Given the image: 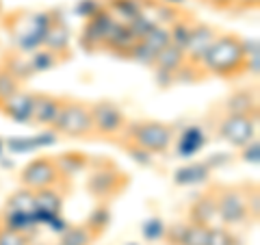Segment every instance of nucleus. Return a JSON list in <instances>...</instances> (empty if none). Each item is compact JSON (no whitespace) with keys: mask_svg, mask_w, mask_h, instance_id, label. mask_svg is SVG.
<instances>
[{"mask_svg":"<svg viewBox=\"0 0 260 245\" xmlns=\"http://www.w3.org/2000/svg\"><path fill=\"white\" fill-rule=\"evenodd\" d=\"M200 65L204 68L208 76H217L223 80L245 74V52H243L241 37L237 33L217 35Z\"/></svg>","mask_w":260,"mask_h":245,"instance_id":"f257e3e1","label":"nucleus"},{"mask_svg":"<svg viewBox=\"0 0 260 245\" xmlns=\"http://www.w3.org/2000/svg\"><path fill=\"white\" fill-rule=\"evenodd\" d=\"M121 135H124L126 141L137 143L150 154H162L174 143L176 130L172 124H165V121L148 119V121H126Z\"/></svg>","mask_w":260,"mask_h":245,"instance_id":"f03ea898","label":"nucleus"},{"mask_svg":"<svg viewBox=\"0 0 260 245\" xmlns=\"http://www.w3.org/2000/svg\"><path fill=\"white\" fill-rule=\"evenodd\" d=\"M50 130H54L61 137L70 139H87L93 137V124H91V111L89 104L63 98L61 109L56 113V119L52 121Z\"/></svg>","mask_w":260,"mask_h":245,"instance_id":"7ed1b4c3","label":"nucleus"},{"mask_svg":"<svg viewBox=\"0 0 260 245\" xmlns=\"http://www.w3.org/2000/svg\"><path fill=\"white\" fill-rule=\"evenodd\" d=\"M217 219L223 226H239L249 219L245 185L217 187Z\"/></svg>","mask_w":260,"mask_h":245,"instance_id":"20e7f679","label":"nucleus"},{"mask_svg":"<svg viewBox=\"0 0 260 245\" xmlns=\"http://www.w3.org/2000/svg\"><path fill=\"white\" fill-rule=\"evenodd\" d=\"M128 182H130V178L124 174V171L115 169L113 167V163L104 161V165L95 167V171L89 176L87 189L95 200L109 202V200H113L115 195H119L121 191H124Z\"/></svg>","mask_w":260,"mask_h":245,"instance_id":"39448f33","label":"nucleus"},{"mask_svg":"<svg viewBox=\"0 0 260 245\" xmlns=\"http://www.w3.org/2000/svg\"><path fill=\"white\" fill-rule=\"evenodd\" d=\"M256 128H258V117H247V115L223 113V117L217 121V135L230 143L232 148L239 150L256 137Z\"/></svg>","mask_w":260,"mask_h":245,"instance_id":"423d86ee","label":"nucleus"},{"mask_svg":"<svg viewBox=\"0 0 260 245\" xmlns=\"http://www.w3.org/2000/svg\"><path fill=\"white\" fill-rule=\"evenodd\" d=\"M91 111V124H93V135L98 137H117L126 126V115L115 102L111 100H100L95 104H89Z\"/></svg>","mask_w":260,"mask_h":245,"instance_id":"0eeeda50","label":"nucleus"},{"mask_svg":"<svg viewBox=\"0 0 260 245\" xmlns=\"http://www.w3.org/2000/svg\"><path fill=\"white\" fill-rule=\"evenodd\" d=\"M63 180V176L56 169V163L52 157H37L22 167L20 185L28 189H44V187H56Z\"/></svg>","mask_w":260,"mask_h":245,"instance_id":"6e6552de","label":"nucleus"},{"mask_svg":"<svg viewBox=\"0 0 260 245\" xmlns=\"http://www.w3.org/2000/svg\"><path fill=\"white\" fill-rule=\"evenodd\" d=\"M113 24H115L113 13L107 7H102L98 13H93L91 18L85 20V26L80 30V46H83L85 50H102V44H104V39H107Z\"/></svg>","mask_w":260,"mask_h":245,"instance_id":"1a4fd4ad","label":"nucleus"},{"mask_svg":"<svg viewBox=\"0 0 260 245\" xmlns=\"http://www.w3.org/2000/svg\"><path fill=\"white\" fill-rule=\"evenodd\" d=\"M217 28L210 26L206 22H195L193 28H191V35H189V42L184 46V59L193 63V65H200L204 54L208 52V48L213 46V42L217 39Z\"/></svg>","mask_w":260,"mask_h":245,"instance_id":"9d476101","label":"nucleus"},{"mask_svg":"<svg viewBox=\"0 0 260 245\" xmlns=\"http://www.w3.org/2000/svg\"><path fill=\"white\" fill-rule=\"evenodd\" d=\"M184 50L182 48H178L174 44H169L167 48H162V50L156 54V61H154V72H156V76L160 80V85L162 87H169V85H174V74L178 70L182 68V63H184Z\"/></svg>","mask_w":260,"mask_h":245,"instance_id":"9b49d317","label":"nucleus"},{"mask_svg":"<svg viewBox=\"0 0 260 245\" xmlns=\"http://www.w3.org/2000/svg\"><path fill=\"white\" fill-rule=\"evenodd\" d=\"M32 102H35V94L32 91H24L20 87L9 100H5V104L0 107V113L5 117L13 119L15 124H30L32 117Z\"/></svg>","mask_w":260,"mask_h":245,"instance_id":"f8f14e48","label":"nucleus"},{"mask_svg":"<svg viewBox=\"0 0 260 245\" xmlns=\"http://www.w3.org/2000/svg\"><path fill=\"white\" fill-rule=\"evenodd\" d=\"M217 219V187L202 191L189 208V222L202 224V226H213Z\"/></svg>","mask_w":260,"mask_h":245,"instance_id":"ddd939ff","label":"nucleus"},{"mask_svg":"<svg viewBox=\"0 0 260 245\" xmlns=\"http://www.w3.org/2000/svg\"><path fill=\"white\" fill-rule=\"evenodd\" d=\"M61 102H63V98H59V96H52V94H35L30 124L50 128L52 121L56 119V113H59V109H61Z\"/></svg>","mask_w":260,"mask_h":245,"instance_id":"4468645a","label":"nucleus"},{"mask_svg":"<svg viewBox=\"0 0 260 245\" xmlns=\"http://www.w3.org/2000/svg\"><path fill=\"white\" fill-rule=\"evenodd\" d=\"M223 111L232 113V115L258 117V96L251 91V89H234V91L225 98Z\"/></svg>","mask_w":260,"mask_h":245,"instance_id":"2eb2a0df","label":"nucleus"},{"mask_svg":"<svg viewBox=\"0 0 260 245\" xmlns=\"http://www.w3.org/2000/svg\"><path fill=\"white\" fill-rule=\"evenodd\" d=\"M137 42H139V39H137V35L130 30L128 24L115 20V24L111 26L109 35H107V39H104V44H102V50H109V52L126 54L128 56L130 48H133Z\"/></svg>","mask_w":260,"mask_h":245,"instance_id":"dca6fc26","label":"nucleus"},{"mask_svg":"<svg viewBox=\"0 0 260 245\" xmlns=\"http://www.w3.org/2000/svg\"><path fill=\"white\" fill-rule=\"evenodd\" d=\"M70 42H72L70 30H68V26H65V22L59 18V13H56V18L52 20L50 28L46 30L42 46L61 56V54H68L70 52Z\"/></svg>","mask_w":260,"mask_h":245,"instance_id":"f3484780","label":"nucleus"},{"mask_svg":"<svg viewBox=\"0 0 260 245\" xmlns=\"http://www.w3.org/2000/svg\"><path fill=\"white\" fill-rule=\"evenodd\" d=\"M210 174H213V169H210L204 161L198 163V161H193V163H186V165L182 167H178L174 171V182L178 187H193V185H204Z\"/></svg>","mask_w":260,"mask_h":245,"instance_id":"a211bd4d","label":"nucleus"},{"mask_svg":"<svg viewBox=\"0 0 260 245\" xmlns=\"http://www.w3.org/2000/svg\"><path fill=\"white\" fill-rule=\"evenodd\" d=\"M206 143V135L200 126H186L182 130L180 139H178V157L180 159H191L195 157Z\"/></svg>","mask_w":260,"mask_h":245,"instance_id":"6ab92c4d","label":"nucleus"},{"mask_svg":"<svg viewBox=\"0 0 260 245\" xmlns=\"http://www.w3.org/2000/svg\"><path fill=\"white\" fill-rule=\"evenodd\" d=\"M3 228H9V230L13 232H20V234H30V232H35L37 230V217L35 213H18V210H3Z\"/></svg>","mask_w":260,"mask_h":245,"instance_id":"aec40b11","label":"nucleus"},{"mask_svg":"<svg viewBox=\"0 0 260 245\" xmlns=\"http://www.w3.org/2000/svg\"><path fill=\"white\" fill-rule=\"evenodd\" d=\"M54 163H56V169L63 178H72L85 171L89 167V157L83 152H65V154H59V157H52Z\"/></svg>","mask_w":260,"mask_h":245,"instance_id":"412c9836","label":"nucleus"},{"mask_svg":"<svg viewBox=\"0 0 260 245\" xmlns=\"http://www.w3.org/2000/svg\"><path fill=\"white\" fill-rule=\"evenodd\" d=\"M104 7L113 13V18L117 22H124V24H130L135 18H139L143 13L141 0H109Z\"/></svg>","mask_w":260,"mask_h":245,"instance_id":"4be33fe9","label":"nucleus"},{"mask_svg":"<svg viewBox=\"0 0 260 245\" xmlns=\"http://www.w3.org/2000/svg\"><path fill=\"white\" fill-rule=\"evenodd\" d=\"M3 68H5V70H9L11 74L20 80V83L28 80L32 74H35V72H32V68H30L28 56H26V54H22V52L5 54V56H3Z\"/></svg>","mask_w":260,"mask_h":245,"instance_id":"5701e85b","label":"nucleus"},{"mask_svg":"<svg viewBox=\"0 0 260 245\" xmlns=\"http://www.w3.org/2000/svg\"><path fill=\"white\" fill-rule=\"evenodd\" d=\"M7 210H18V213H35V191L28 187L15 189L5 204Z\"/></svg>","mask_w":260,"mask_h":245,"instance_id":"b1692460","label":"nucleus"},{"mask_svg":"<svg viewBox=\"0 0 260 245\" xmlns=\"http://www.w3.org/2000/svg\"><path fill=\"white\" fill-rule=\"evenodd\" d=\"M28 61H30V68L35 74H39V72H50L54 70L56 65H61L63 63V56H59L56 52L52 50H48V48H37V50H32V54L28 56Z\"/></svg>","mask_w":260,"mask_h":245,"instance_id":"393cba45","label":"nucleus"},{"mask_svg":"<svg viewBox=\"0 0 260 245\" xmlns=\"http://www.w3.org/2000/svg\"><path fill=\"white\" fill-rule=\"evenodd\" d=\"M95 236H98V234H95L87 224L68 226V228H65V230L61 232V243H63V245H91Z\"/></svg>","mask_w":260,"mask_h":245,"instance_id":"a878e982","label":"nucleus"},{"mask_svg":"<svg viewBox=\"0 0 260 245\" xmlns=\"http://www.w3.org/2000/svg\"><path fill=\"white\" fill-rule=\"evenodd\" d=\"M193 24H195V20L191 18V15H182V18H178L172 26H169V35H172V44L174 46H178V48H182L184 50L186 42H189Z\"/></svg>","mask_w":260,"mask_h":245,"instance_id":"bb28decb","label":"nucleus"},{"mask_svg":"<svg viewBox=\"0 0 260 245\" xmlns=\"http://www.w3.org/2000/svg\"><path fill=\"white\" fill-rule=\"evenodd\" d=\"M156 50H152V48L145 44V42H137L133 48H130V52H128V59L130 61H135V63H139L143 65V68H154V61H156Z\"/></svg>","mask_w":260,"mask_h":245,"instance_id":"cd10ccee","label":"nucleus"},{"mask_svg":"<svg viewBox=\"0 0 260 245\" xmlns=\"http://www.w3.org/2000/svg\"><path fill=\"white\" fill-rule=\"evenodd\" d=\"M109 224H111V208L107 206V202H102L91 210V215L87 219V226L91 228L95 234H100V232L107 230Z\"/></svg>","mask_w":260,"mask_h":245,"instance_id":"c85d7f7f","label":"nucleus"},{"mask_svg":"<svg viewBox=\"0 0 260 245\" xmlns=\"http://www.w3.org/2000/svg\"><path fill=\"white\" fill-rule=\"evenodd\" d=\"M141 42H145L148 44L152 50H156V52H160L162 48H167L169 44H172V35H169V26H160V24H156L148 35H145Z\"/></svg>","mask_w":260,"mask_h":245,"instance_id":"c756f323","label":"nucleus"},{"mask_svg":"<svg viewBox=\"0 0 260 245\" xmlns=\"http://www.w3.org/2000/svg\"><path fill=\"white\" fill-rule=\"evenodd\" d=\"M20 87H22L20 80L15 78L9 70H5L3 65H0V107L5 104V100H9Z\"/></svg>","mask_w":260,"mask_h":245,"instance_id":"7c9ffc66","label":"nucleus"},{"mask_svg":"<svg viewBox=\"0 0 260 245\" xmlns=\"http://www.w3.org/2000/svg\"><path fill=\"white\" fill-rule=\"evenodd\" d=\"M208 230L210 226H202V224H186V232H184V241L182 245H206L208 241Z\"/></svg>","mask_w":260,"mask_h":245,"instance_id":"2f4dec72","label":"nucleus"},{"mask_svg":"<svg viewBox=\"0 0 260 245\" xmlns=\"http://www.w3.org/2000/svg\"><path fill=\"white\" fill-rule=\"evenodd\" d=\"M143 239L148 243H156L162 239V232H165V222H162L160 217H150L148 222H143Z\"/></svg>","mask_w":260,"mask_h":245,"instance_id":"473e14b6","label":"nucleus"},{"mask_svg":"<svg viewBox=\"0 0 260 245\" xmlns=\"http://www.w3.org/2000/svg\"><path fill=\"white\" fill-rule=\"evenodd\" d=\"M245 198H247V210H249V219L258 222L260 219V191L258 185H245Z\"/></svg>","mask_w":260,"mask_h":245,"instance_id":"72a5a7b5","label":"nucleus"},{"mask_svg":"<svg viewBox=\"0 0 260 245\" xmlns=\"http://www.w3.org/2000/svg\"><path fill=\"white\" fill-rule=\"evenodd\" d=\"M206 245H237V239H234V234H230V230H225V228L210 226Z\"/></svg>","mask_w":260,"mask_h":245,"instance_id":"f704fd0d","label":"nucleus"},{"mask_svg":"<svg viewBox=\"0 0 260 245\" xmlns=\"http://www.w3.org/2000/svg\"><path fill=\"white\" fill-rule=\"evenodd\" d=\"M184 232H186V224H165V232H162V239L167 245H182L184 241Z\"/></svg>","mask_w":260,"mask_h":245,"instance_id":"c9c22d12","label":"nucleus"},{"mask_svg":"<svg viewBox=\"0 0 260 245\" xmlns=\"http://www.w3.org/2000/svg\"><path fill=\"white\" fill-rule=\"evenodd\" d=\"M124 145V150L133 157V161H137L139 165H143V167H150L152 165V154L148 152V150H143V148H139L137 143H133V141H126V143H121Z\"/></svg>","mask_w":260,"mask_h":245,"instance_id":"e433bc0d","label":"nucleus"},{"mask_svg":"<svg viewBox=\"0 0 260 245\" xmlns=\"http://www.w3.org/2000/svg\"><path fill=\"white\" fill-rule=\"evenodd\" d=\"M241 159L245 163H249V165H258L260 163V141H258V137H254L247 145L241 148Z\"/></svg>","mask_w":260,"mask_h":245,"instance_id":"4c0bfd02","label":"nucleus"},{"mask_svg":"<svg viewBox=\"0 0 260 245\" xmlns=\"http://www.w3.org/2000/svg\"><path fill=\"white\" fill-rule=\"evenodd\" d=\"M0 245H30V241H28L26 234L13 232L9 228L0 226Z\"/></svg>","mask_w":260,"mask_h":245,"instance_id":"58836bf2","label":"nucleus"},{"mask_svg":"<svg viewBox=\"0 0 260 245\" xmlns=\"http://www.w3.org/2000/svg\"><path fill=\"white\" fill-rule=\"evenodd\" d=\"M102 3H98V0H78V5H76V15H80V18H91L93 13H98L102 9Z\"/></svg>","mask_w":260,"mask_h":245,"instance_id":"ea45409f","label":"nucleus"},{"mask_svg":"<svg viewBox=\"0 0 260 245\" xmlns=\"http://www.w3.org/2000/svg\"><path fill=\"white\" fill-rule=\"evenodd\" d=\"M260 7V0H234L232 3V13H245V11H256Z\"/></svg>","mask_w":260,"mask_h":245,"instance_id":"a19ab883","label":"nucleus"},{"mask_svg":"<svg viewBox=\"0 0 260 245\" xmlns=\"http://www.w3.org/2000/svg\"><path fill=\"white\" fill-rule=\"evenodd\" d=\"M200 3L210 7V9H215V11H230L234 0H200Z\"/></svg>","mask_w":260,"mask_h":245,"instance_id":"79ce46f5","label":"nucleus"},{"mask_svg":"<svg viewBox=\"0 0 260 245\" xmlns=\"http://www.w3.org/2000/svg\"><path fill=\"white\" fill-rule=\"evenodd\" d=\"M162 3H167V5H176V7H182L186 0H162Z\"/></svg>","mask_w":260,"mask_h":245,"instance_id":"37998d69","label":"nucleus"},{"mask_svg":"<svg viewBox=\"0 0 260 245\" xmlns=\"http://www.w3.org/2000/svg\"><path fill=\"white\" fill-rule=\"evenodd\" d=\"M3 152H5V141L0 139V157H3Z\"/></svg>","mask_w":260,"mask_h":245,"instance_id":"c03bdc74","label":"nucleus"},{"mask_svg":"<svg viewBox=\"0 0 260 245\" xmlns=\"http://www.w3.org/2000/svg\"><path fill=\"white\" fill-rule=\"evenodd\" d=\"M128 245H139V243H128Z\"/></svg>","mask_w":260,"mask_h":245,"instance_id":"a18cd8bd","label":"nucleus"},{"mask_svg":"<svg viewBox=\"0 0 260 245\" xmlns=\"http://www.w3.org/2000/svg\"><path fill=\"white\" fill-rule=\"evenodd\" d=\"M56 245H63V243H61V241H59V243H56Z\"/></svg>","mask_w":260,"mask_h":245,"instance_id":"49530a36","label":"nucleus"}]
</instances>
